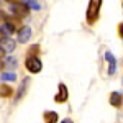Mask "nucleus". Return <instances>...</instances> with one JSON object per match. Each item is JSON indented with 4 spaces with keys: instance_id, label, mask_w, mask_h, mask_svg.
Wrapping results in <instances>:
<instances>
[{
    "instance_id": "obj_21",
    "label": "nucleus",
    "mask_w": 123,
    "mask_h": 123,
    "mask_svg": "<svg viewBox=\"0 0 123 123\" xmlns=\"http://www.w3.org/2000/svg\"><path fill=\"white\" fill-rule=\"evenodd\" d=\"M5 67V64H3V61H2V57H0V69H3Z\"/></svg>"
},
{
    "instance_id": "obj_1",
    "label": "nucleus",
    "mask_w": 123,
    "mask_h": 123,
    "mask_svg": "<svg viewBox=\"0 0 123 123\" xmlns=\"http://www.w3.org/2000/svg\"><path fill=\"white\" fill-rule=\"evenodd\" d=\"M100 8H102V0H90L89 2V7H87V23L89 25H94L95 21L98 20L100 15Z\"/></svg>"
},
{
    "instance_id": "obj_20",
    "label": "nucleus",
    "mask_w": 123,
    "mask_h": 123,
    "mask_svg": "<svg viewBox=\"0 0 123 123\" xmlns=\"http://www.w3.org/2000/svg\"><path fill=\"white\" fill-rule=\"evenodd\" d=\"M3 56H5V51H3V49L0 48V57H3Z\"/></svg>"
},
{
    "instance_id": "obj_15",
    "label": "nucleus",
    "mask_w": 123,
    "mask_h": 123,
    "mask_svg": "<svg viewBox=\"0 0 123 123\" xmlns=\"http://www.w3.org/2000/svg\"><path fill=\"white\" fill-rule=\"evenodd\" d=\"M26 5H28L30 8H35V10H39V5L38 3H36V2H33V0H30L28 3H26Z\"/></svg>"
},
{
    "instance_id": "obj_11",
    "label": "nucleus",
    "mask_w": 123,
    "mask_h": 123,
    "mask_svg": "<svg viewBox=\"0 0 123 123\" xmlns=\"http://www.w3.org/2000/svg\"><path fill=\"white\" fill-rule=\"evenodd\" d=\"M57 118L56 112H44V123H57Z\"/></svg>"
},
{
    "instance_id": "obj_4",
    "label": "nucleus",
    "mask_w": 123,
    "mask_h": 123,
    "mask_svg": "<svg viewBox=\"0 0 123 123\" xmlns=\"http://www.w3.org/2000/svg\"><path fill=\"white\" fill-rule=\"evenodd\" d=\"M10 7H12V13H13L15 17H18V18H26L30 15V7L26 3H23V2L13 3V5H10Z\"/></svg>"
},
{
    "instance_id": "obj_13",
    "label": "nucleus",
    "mask_w": 123,
    "mask_h": 123,
    "mask_svg": "<svg viewBox=\"0 0 123 123\" xmlns=\"http://www.w3.org/2000/svg\"><path fill=\"white\" fill-rule=\"evenodd\" d=\"M0 79H2V80H5V82H10V80L13 82V80L17 79V74H15V72H3Z\"/></svg>"
},
{
    "instance_id": "obj_18",
    "label": "nucleus",
    "mask_w": 123,
    "mask_h": 123,
    "mask_svg": "<svg viewBox=\"0 0 123 123\" xmlns=\"http://www.w3.org/2000/svg\"><path fill=\"white\" fill-rule=\"evenodd\" d=\"M118 33H120V38H123V23L118 25Z\"/></svg>"
},
{
    "instance_id": "obj_22",
    "label": "nucleus",
    "mask_w": 123,
    "mask_h": 123,
    "mask_svg": "<svg viewBox=\"0 0 123 123\" xmlns=\"http://www.w3.org/2000/svg\"><path fill=\"white\" fill-rule=\"evenodd\" d=\"M61 123H72V122H71V120H69V118H66V120H64V122H61Z\"/></svg>"
},
{
    "instance_id": "obj_12",
    "label": "nucleus",
    "mask_w": 123,
    "mask_h": 123,
    "mask_svg": "<svg viewBox=\"0 0 123 123\" xmlns=\"http://www.w3.org/2000/svg\"><path fill=\"white\" fill-rule=\"evenodd\" d=\"M28 79H25V80H23V82H21V85H20V89H18V94H17V97H15V100H17V102H18L20 98H21V97H23V94H25V90H26V85H28Z\"/></svg>"
},
{
    "instance_id": "obj_9",
    "label": "nucleus",
    "mask_w": 123,
    "mask_h": 123,
    "mask_svg": "<svg viewBox=\"0 0 123 123\" xmlns=\"http://www.w3.org/2000/svg\"><path fill=\"white\" fill-rule=\"evenodd\" d=\"M110 105L112 107H117V108L122 105V94L120 92H112L110 94Z\"/></svg>"
},
{
    "instance_id": "obj_10",
    "label": "nucleus",
    "mask_w": 123,
    "mask_h": 123,
    "mask_svg": "<svg viewBox=\"0 0 123 123\" xmlns=\"http://www.w3.org/2000/svg\"><path fill=\"white\" fill-rule=\"evenodd\" d=\"M13 95V89L10 87L8 84H2L0 85V97H3V98H8Z\"/></svg>"
},
{
    "instance_id": "obj_19",
    "label": "nucleus",
    "mask_w": 123,
    "mask_h": 123,
    "mask_svg": "<svg viewBox=\"0 0 123 123\" xmlns=\"http://www.w3.org/2000/svg\"><path fill=\"white\" fill-rule=\"evenodd\" d=\"M5 38V33H3V31H2V30H0V41H2V39Z\"/></svg>"
},
{
    "instance_id": "obj_7",
    "label": "nucleus",
    "mask_w": 123,
    "mask_h": 123,
    "mask_svg": "<svg viewBox=\"0 0 123 123\" xmlns=\"http://www.w3.org/2000/svg\"><path fill=\"white\" fill-rule=\"evenodd\" d=\"M15 46H17V43H15L13 39L7 38V36H5V38L0 41V48H2V49H3L5 53H12V51L15 49Z\"/></svg>"
},
{
    "instance_id": "obj_6",
    "label": "nucleus",
    "mask_w": 123,
    "mask_h": 123,
    "mask_svg": "<svg viewBox=\"0 0 123 123\" xmlns=\"http://www.w3.org/2000/svg\"><path fill=\"white\" fill-rule=\"evenodd\" d=\"M30 38H31V28L30 26H21L18 30V43L25 44V43L30 41Z\"/></svg>"
},
{
    "instance_id": "obj_3",
    "label": "nucleus",
    "mask_w": 123,
    "mask_h": 123,
    "mask_svg": "<svg viewBox=\"0 0 123 123\" xmlns=\"http://www.w3.org/2000/svg\"><path fill=\"white\" fill-rule=\"evenodd\" d=\"M25 66L28 69V72H31V74H38V72H41V69H43V64H41V61L38 59V56H28L26 61H25Z\"/></svg>"
},
{
    "instance_id": "obj_17",
    "label": "nucleus",
    "mask_w": 123,
    "mask_h": 123,
    "mask_svg": "<svg viewBox=\"0 0 123 123\" xmlns=\"http://www.w3.org/2000/svg\"><path fill=\"white\" fill-rule=\"evenodd\" d=\"M7 3H10V5H13V3H20V2H25V0H5Z\"/></svg>"
},
{
    "instance_id": "obj_5",
    "label": "nucleus",
    "mask_w": 123,
    "mask_h": 123,
    "mask_svg": "<svg viewBox=\"0 0 123 123\" xmlns=\"http://www.w3.org/2000/svg\"><path fill=\"white\" fill-rule=\"evenodd\" d=\"M67 97H69V92H67V87L64 84H59L57 85V94L54 97V102L57 104H64L67 100Z\"/></svg>"
},
{
    "instance_id": "obj_14",
    "label": "nucleus",
    "mask_w": 123,
    "mask_h": 123,
    "mask_svg": "<svg viewBox=\"0 0 123 123\" xmlns=\"http://www.w3.org/2000/svg\"><path fill=\"white\" fill-rule=\"evenodd\" d=\"M39 44H33V46L28 48V56H38L39 54Z\"/></svg>"
},
{
    "instance_id": "obj_8",
    "label": "nucleus",
    "mask_w": 123,
    "mask_h": 123,
    "mask_svg": "<svg viewBox=\"0 0 123 123\" xmlns=\"http://www.w3.org/2000/svg\"><path fill=\"white\" fill-rule=\"evenodd\" d=\"M105 59H107V62H108V74L110 76H113L115 74V69H117V59L113 57L112 53H105Z\"/></svg>"
},
{
    "instance_id": "obj_2",
    "label": "nucleus",
    "mask_w": 123,
    "mask_h": 123,
    "mask_svg": "<svg viewBox=\"0 0 123 123\" xmlns=\"http://www.w3.org/2000/svg\"><path fill=\"white\" fill-rule=\"evenodd\" d=\"M21 18L18 17H15V18H12V17H7V20L3 21V26H2V31L5 33V35H13V33H17L23 25H21Z\"/></svg>"
},
{
    "instance_id": "obj_16",
    "label": "nucleus",
    "mask_w": 123,
    "mask_h": 123,
    "mask_svg": "<svg viewBox=\"0 0 123 123\" xmlns=\"http://www.w3.org/2000/svg\"><path fill=\"white\" fill-rule=\"evenodd\" d=\"M5 20H7V13H5L3 10H0V23H3Z\"/></svg>"
}]
</instances>
